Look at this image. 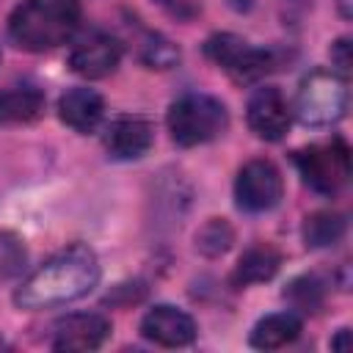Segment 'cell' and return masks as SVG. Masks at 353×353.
I'll return each mask as SVG.
<instances>
[{"label":"cell","mask_w":353,"mask_h":353,"mask_svg":"<svg viewBox=\"0 0 353 353\" xmlns=\"http://www.w3.org/2000/svg\"><path fill=\"white\" fill-rule=\"evenodd\" d=\"M99 276L102 270L97 254L88 245H69L66 251L50 256L17 287L14 303L28 312L63 306L88 295L97 287Z\"/></svg>","instance_id":"obj_1"},{"label":"cell","mask_w":353,"mask_h":353,"mask_svg":"<svg viewBox=\"0 0 353 353\" xmlns=\"http://www.w3.org/2000/svg\"><path fill=\"white\" fill-rule=\"evenodd\" d=\"M77 22L80 0H22L8 19V33L17 47L41 52L63 44Z\"/></svg>","instance_id":"obj_2"},{"label":"cell","mask_w":353,"mask_h":353,"mask_svg":"<svg viewBox=\"0 0 353 353\" xmlns=\"http://www.w3.org/2000/svg\"><path fill=\"white\" fill-rule=\"evenodd\" d=\"M229 127V113L221 99L207 94H188L168 110V132L179 146H199L215 141Z\"/></svg>","instance_id":"obj_3"},{"label":"cell","mask_w":353,"mask_h":353,"mask_svg":"<svg viewBox=\"0 0 353 353\" xmlns=\"http://www.w3.org/2000/svg\"><path fill=\"white\" fill-rule=\"evenodd\" d=\"M347 105L345 80L336 72H312L301 80L295 97V113L309 127H325L342 119Z\"/></svg>","instance_id":"obj_4"},{"label":"cell","mask_w":353,"mask_h":353,"mask_svg":"<svg viewBox=\"0 0 353 353\" xmlns=\"http://www.w3.org/2000/svg\"><path fill=\"white\" fill-rule=\"evenodd\" d=\"M295 163L303 182L323 196L336 193L350 176V149L342 138L301 149Z\"/></svg>","instance_id":"obj_5"},{"label":"cell","mask_w":353,"mask_h":353,"mask_svg":"<svg viewBox=\"0 0 353 353\" xmlns=\"http://www.w3.org/2000/svg\"><path fill=\"white\" fill-rule=\"evenodd\" d=\"M204 52L221 69H226L237 83H254V80H259L262 74H268L273 69V55L268 50H256L234 33L210 36L207 44H204Z\"/></svg>","instance_id":"obj_6"},{"label":"cell","mask_w":353,"mask_h":353,"mask_svg":"<svg viewBox=\"0 0 353 353\" xmlns=\"http://www.w3.org/2000/svg\"><path fill=\"white\" fill-rule=\"evenodd\" d=\"M284 182L279 168L270 160H251L240 168L234 182V199L248 212H265L279 204Z\"/></svg>","instance_id":"obj_7"},{"label":"cell","mask_w":353,"mask_h":353,"mask_svg":"<svg viewBox=\"0 0 353 353\" xmlns=\"http://www.w3.org/2000/svg\"><path fill=\"white\" fill-rule=\"evenodd\" d=\"M245 119H248V127L254 130L256 138L279 141V138H284V132H287V127H290V108H287V99L281 97L279 88L262 85V88H256V91L248 97Z\"/></svg>","instance_id":"obj_8"},{"label":"cell","mask_w":353,"mask_h":353,"mask_svg":"<svg viewBox=\"0 0 353 353\" xmlns=\"http://www.w3.org/2000/svg\"><path fill=\"white\" fill-rule=\"evenodd\" d=\"M110 336V320L97 312H80L61 317L52 328L55 350H94Z\"/></svg>","instance_id":"obj_9"},{"label":"cell","mask_w":353,"mask_h":353,"mask_svg":"<svg viewBox=\"0 0 353 353\" xmlns=\"http://www.w3.org/2000/svg\"><path fill=\"white\" fill-rule=\"evenodd\" d=\"M141 334L154 342V345H163V347H182V345H190L193 336H196V323L188 312L176 309V306H168V303H160L154 309H149L141 320Z\"/></svg>","instance_id":"obj_10"},{"label":"cell","mask_w":353,"mask_h":353,"mask_svg":"<svg viewBox=\"0 0 353 353\" xmlns=\"http://www.w3.org/2000/svg\"><path fill=\"white\" fill-rule=\"evenodd\" d=\"M119 61H121V47L116 39H110L105 33H94V36L83 39L69 55V66L88 80L108 77L119 66Z\"/></svg>","instance_id":"obj_11"},{"label":"cell","mask_w":353,"mask_h":353,"mask_svg":"<svg viewBox=\"0 0 353 353\" xmlns=\"http://www.w3.org/2000/svg\"><path fill=\"white\" fill-rule=\"evenodd\" d=\"M105 146L113 160H138L152 146V124L141 116H121L108 127Z\"/></svg>","instance_id":"obj_12"},{"label":"cell","mask_w":353,"mask_h":353,"mask_svg":"<svg viewBox=\"0 0 353 353\" xmlns=\"http://www.w3.org/2000/svg\"><path fill=\"white\" fill-rule=\"evenodd\" d=\"M61 121L77 132H94L102 121L105 102L94 88H69L58 102Z\"/></svg>","instance_id":"obj_13"},{"label":"cell","mask_w":353,"mask_h":353,"mask_svg":"<svg viewBox=\"0 0 353 353\" xmlns=\"http://www.w3.org/2000/svg\"><path fill=\"white\" fill-rule=\"evenodd\" d=\"M301 334V317L292 312H276L262 317L251 331V345L259 350H276L290 345Z\"/></svg>","instance_id":"obj_14"},{"label":"cell","mask_w":353,"mask_h":353,"mask_svg":"<svg viewBox=\"0 0 353 353\" xmlns=\"http://www.w3.org/2000/svg\"><path fill=\"white\" fill-rule=\"evenodd\" d=\"M279 265H281V256H279V251H276L273 245H265V243H259V245L248 248V251L240 256V262H237V268H234V276H232V281H234L237 287L268 281V279H273V276H276Z\"/></svg>","instance_id":"obj_15"},{"label":"cell","mask_w":353,"mask_h":353,"mask_svg":"<svg viewBox=\"0 0 353 353\" xmlns=\"http://www.w3.org/2000/svg\"><path fill=\"white\" fill-rule=\"evenodd\" d=\"M44 97L33 85H17L0 91V121H30L41 113Z\"/></svg>","instance_id":"obj_16"},{"label":"cell","mask_w":353,"mask_h":353,"mask_svg":"<svg viewBox=\"0 0 353 353\" xmlns=\"http://www.w3.org/2000/svg\"><path fill=\"white\" fill-rule=\"evenodd\" d=\"M342 234H345V218L339 212H314L312 218H306L303 237H306V245L312 248L331 245Z\"/></svg>","instance_id":"obj_17"},{"label":"cell","mask_w":353,"mask_h":353,"mask_svg":"<svg viewBox=\"0 0 353 353\" xmlns=\"http://www.w3.org/2000/svg\"><path fill=\"white\" fill-rule=\"evenodd\" d=\"M141 58H143V63L152 66V69H168V66H174V63L179 61V52H176V47H174L168 39H163V36H149L146 44H143V50H141Z\"/></svg>","instance_id":"obj_18"},{"label":"cell","mask_w":353,"mask_h":353,"mask_svg":"<svg viewBox=\"0 0 353 353\" xmlns=\"http://www.w3.org/2000/svg\"><path fill=\"white\" fill-rule=\"evenodd\" d=\"M284 295H287L298 309L314 312V309L320 306V301H323V287L317 284V279H312V276H301V279H295V281L287 287Z\"/></svg>","instance_id":"obj_19"},{"label":"cell","mask_w":353,"mask_h":353,"mask_svg":"<svg viewBox=\"0 0 353 353\" xmlns=\"http://www.w3.org/2000/svg\"><path fill=\"white\" fill-rule=\"evenodd\" d=\"M196 243H199V248H201L204 254H210V256L223 254V251L229 248V243H232V229H229L223 221L215 218V221H210V223L199 232Z\"/></svg>","instance_id":"obj_20"},{"label":"cell","mask_w":353,"mask_h":353,"mask_svg":"<svg viewBox=\"0 0 353 353\" xmlns=\"http://www.w3.org/2000/svg\"><path fill=\"white\" fill-rule=\"evenodd\" d=\"M331 61L339 66V72H350V39H339L331 44Z\"/></svg>","instance_id":"obj_21"},{"label":"cell","mask_w":353,"mask_h":353,"mask_svg":"<svg viewBox=\"0 0 353 353\" xmlns=\"http://www.w3.org/2000/svg\"><path fill=\"white\" fill-rule=\"evenodd\" d=\"M331 350H339V353H347V350H350V331H347V328H342V331L331 339Z\"/></svg>","instance_id":"obj_22"},{"label":"cell","mask_w":353,"mask_h":353,"mask_svg":"<svg viewBox=\"0 0 353 353\" xmlns=\"http://www.w3.org/2000/svg\"><path fill=\"white\" fill-rule=\"evenodd\" d=\"M336 6H339V14H342L345 19L353 17V0H336Z\"/></svg>","instance_id":"obj_23"},{"label":"cell","mask_w":353,"mask_h":353,"mask_svg":"<svg viewBox=\"0 0 353 353\" xmlns=\"http://www.w3.org/2000/svg\"><path fill=\"white\" fill-rule=\"evenodd\" d=\"M160 3H165V0H160Z\"/></svg>","instance_id":"obj_24"}]
</instances>
